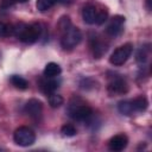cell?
<instances>
[{
    "label": "cell",
    "instance_id": "cell-23",
    "mask_svg": "<svg viewBox=\"0 0 152 152\" xmlns=\"http://www.w3.org/2000/svg\"><path fill=\"white\" fill-rule=\"evenodd\" d=\"M146 59H147V52H146L145 49L142 48V49H140L139 52L137 53V61L140 62V63H145Z\"/></svg>",
    "mask_w": 152,
    "mask_h": 152
},
{
    "label": "cell",
    "instance_id": "cell-18",
    "mask_svg": "<svg viewBox=\"0 0 152 152\" xmlns=\"http://www.w3.org/2000/svg\"><path fill=\"white\" fill-rule=\"evenodd\" d=\"M58 0H37L36 2V6H37V10L40 11V12H45L48 11L49 8H51Z\"/></svg>",
    "mask_w": 152,
    "mask_h": 152
},
{
    "label": "cell",
    "instance_id": "cell-19",
    "mask_svg": "<svg viewBox=\"0 0 152 152\" xmlns=\"http://www.w3.org/2000/svg\"><path fill=\"white\" fill-rule=\"evenodd\" d=\"M11 34H13V26L7 23L0 21V37H8Z\"/></svg>",
    "mask_w": 152,
    "mask_h": 152
},
{
    "label": "cell",
    "instance_id": "cell-22",
    "mask_svg": "<svg viewBox=\"0 0 152 152\" xmlns=\"http://www.w3.org/2000/svg\"><path fill=\"white\" fill-rule=\"evenodd\" d=\"M58 25H59V28H61V31H62V32L66 31V30L71 26L70 18H69V17H62V18H61V20H59V23H58Z\"/></svg>",
    "mask_w": 152,
    "mask_h": 152
},
{
    "label": "cell",
    "instance_id": "cell-4",
    "mask_svg": "<svg viewBox=\"0 0 152 152\" xmlns=\"http://www.w3.org/2000/svg\"><path fill=\"white\" fill-rule=\"evenodd\" d=\"M68 114L74 120L86 121L91 118L93 109L84 103H70L68 107Z\"/></svg>",
    "mask_w": 152,
    "mask_h": 152
},
{
    "label": "cell",
    "instance_id": "cell-8",
    "mask_svg": "<svg viewBox=\"0 0 152 152\" xmlns=\"http://www.w3.org/2000/svg\"><path fill=\"white\" fill-rule=\"evenodd\" d=\"M24 112L32 119H38L42 115L43 112V103L42 101L37 100V99H31L26 102L25 107H24Z\"/></svg>",
    "mask_w": 152,
    "mask_h": 152
},
{
    "label": "cell",
    "instance_id": "cell-24",
    "mask_svg": "<svg viewBox=\"0 0 152 152\" xmlns=\"http://www.w3.org/2000/svg\"><path fill=\"white\" fill-rule=\"evenodd\" d=\"M151 2H152V0H146V7H147L148 11L152 10V5H151Z\"/></svg>",
    "mask_w": 152,
    "mask_h": 152
},
{
    "label": "cell",
    "instance_id": "cell-17",
    "mask_svg": "<svg viewBox=\"0 0 152 152\" xmlns=\"http://www.w3.org/2000/svg\"><path fill=\"white\" fill-rule=\"evenodd\" d=\"M48 96H49V97H48L49 104H50L52 108H58V107H61V106L63 104V102H64L63 97H62L61 95H58V94L52 93V94H50V95H48Z\"/></svg>",
    "mask_w": 152,
    "mask_h": 152
},
{
    "label": "cell",
    "instance_id": "cell-15",
    "mask_svg": "<svg viewBox=\"0 0 152 152\" xmlns=\"http://www.w3.org/2000/svg\"><path fill=\"white\" fill-rule=\"evenodd\" d=\"M118 110H119L122 115H126V116L133 115L134 109H133V106H132L131 100H125V101L119 102V104H118Z\"/></svg>",
    "mask_w": 152,
    "mask_h": 152
},
{
    "label": "cell",
    "instance_id": "cell-5",
    "mask_svg": "<svg viewBox=\"0 0 152 152\" xmlns=\"http://www.w3.org/2000/svg\"><path fill=\"white\" fill-rule=\"evenodd\" d=\"M13 139L17 145L26 147V146H31L36 141V134L31 128L26 126H20L14 131Z\"/></svg>",
    "mask_w": 152,
    "mask_h": 152
},
{
    "label": "cell",
    "instance_id": "cell-21",
    "mask_svg": "<svg viewBox=\"0 0 152 152\" xmlns=\"http://www.w3.org/2000/svg\"><path fill=\"white\" fill-rule=\"evenodd\" d=\"M108 19V11L106 8H101L97 11V17H96V21L95 24L97 25H102L106 20Z\"/></svg>",
    "mask_w": 152,
    "mask_h": 152
},
{
    "label": "cell",
    "instance_id": "cell-9",
    "mask_svg": "<svg viewBox=\"0 0 152 152\" xmlns=\"http://www.w3.org/2000/svg\"><path fill=\"white\" fill-rule=\"evenodd\" d=\"M127 144H128V139L125 134H116L109 140L108 147L110 151L119 152V151H122L127 146Z\"/></svg>",
    "mask_w": 152,
    "mask_h": 152
},
{
    "label": "cell",
    "instance_id": "cell-11",
    "mask_svg": "<svg viewBox=\"0 0 152 152\" xmlns=\"http://www.w3.org/2000/svg\"><path fill=\"white\" fill-rule=\"evenodd\" d=\"M89 44H90V48H91V51L94 53V56L96 58H100L107 50L106 45L96 37V36H90V39H89Z\"/></svg>",
    "mask_w": 152,
    "mask_h": 152
},
{
    "label": "cell",
    "instance_id": "cell-16",
    "mask_svg": "<svg viewBox=\"0 0 152 152\" xmlns=\"http://www.w3.org/2000/svg\"><path fill=\"white\" fill-rule=\"evenodd\" d=\"M11 82H12V84H13L17 89L25 90V89L28 88V82H27L24 77H21V76H19V75H12V76H11Z\"/></svg>",
    "mask_w": 152,
    "mask_h": 152
},
{
    "label": "cell",
    "instance_id": "cell-25",
    "mask_svg": "<svg viewBox=\"0 0 152 152\" xmlns=\"http://www.w3.org/2000/svg\"><path fill=\"white\" fill-rule=\"evenodd\" d=\"M13 2H26L27 0H12Z\"/></svg>",
    "mask_w": 152,
    "mask_h": 152
},
{
    "label": "cell",
    "instance_id": "cell-13",
    "mask_svg": "<svg viewBox=\"0 0 152 152\" xmlns=\"http://www.w3.org/2000/svg\"><path fill=\"white\" fill-rule=\"evenodd\" d=\"M131 102H132L134 113L145 112L147 109V106H148V101H147V99L145 96H138V97L131 100Z\"/></svg>",
    "mask_w": 152,
    "mask_h": 152
},
{
    "label": "cell",
    "instance_id": "cell-6",
    "mask_svg": "<svg viewBox=\"0 0 152 152\" xmlns=\"http://www.w3.org/2000/svg\"><path fill=\"white\" fill-rule=\"evenodd\" d=\"M107 89H108V93L112 95H122V94L127 93L128 86H127V82L122 77L116 76L109 81Z\"/></svg>",
    "mask_w": 152,
    "mask_h": 152
},
{
    "label": "cell",
    "instance_id": "cell-12",
    "mask_svg": "<svg viewBox=\"0 0 152 152\" xmlns=\"http://www.w3.org/2000/svg\"><path fill=\"white\" fill-rule=\"evenodd\" d=\"M58 81L56 80H52L51 77H46L45 80H40L39 82V87H40V90L46 94V95H50L52 93H55V90L59 87L58 86Z\"/></svg>",
    "mask_w": 152,
    "mask_h": 152
},
{
    "label": "cell",
    "instance_id": "cell-14",
    "mask_svg": "<svg viewBox=\"0 0 152 152\" xmlns=\"http://www.w3.org/2000/svg\"><path fill=\"white\" fill-rule=\"evenodd\" d=\"M61 71H62V69H61V66H59L57 63L50 62V63H48V64L45 65V68H44V76H45V77H51V78H53V77L58 76V75L61 74Z\"/></svg>",
    "mask_w": 152,
    "mask_h": 152
},
{
    "label": "cell",
    "instance_id": "cell-3",
    "mask_svg": "<svg viewBox=\"0 0 152 152\" xmlns=\"http://www.w3.org/2000/svg\"><path fill=\"white\" fill-rule=\"evenodd\" d=\"M132 52H133V45L129 43L124 44L113 51V53L109 57V62H110V64H113L115 66H120L127 62V59L131 57Z\"/></svg>",
    "mask_w": 152,
    "mask_h": 152
},
{
    "label": "cell",
    "instance_id": "cell-7",
    "mask_svg": "<svg viewBox=\"0 0 152 152\" xmlns=\"http://www.w3.org/2000/svg\"><path fill=\"white\" fill-rule=\"evenodd\" d=\"M124 24H125V17H122V15H114L110 19V21H109V24H108V26L106 28L107 34H109L112 37L119 36L122 32V30H124Z\"/></svg>",
    "mask_w": 152,
    "mask_h": 152
},
{
    "label": "cell",
    "instance_id": "cell-1",
    "mask_svg": "<svg viewBox=\"0 0 152 152\" xmlns=\"http://www.w3.org/2000/svg\"><path fill=\"white\" fill-rule=\"evenodd\" d=\"M13 34L17 38H19L23 43L33 44L40 38L42 28L38 24L26 25V24L20 23L13 27Z\"/></svg>",
    "mask_w": 152,
    "mask_h": 152
},
{
    "label": "cell",
    "instance_id": "cell-10",
    "mask_svg": "<svg viewBox=\"0 0 152 152\" xmlns=\"http://www.w3.org/2000/svg\"><path fill=\"white\" fill-rule=\"evenodd\" d=\"M97 8L94 6V5H87L83 7L82 10V18H83V21L86 24H89V25H93L95 24L96 21V17H97Z\"/></svg>",
    "mask_w": 152,
    "mask_h": 152
},
{
    "label": "cell",
    "instance_id": "cell-20",
    "mask_svg": "<svg viewBox=\"0 0 152 152\" xmlns=\"http://www.w3.org/2000/svg\"><path fill=\"white\" fill-rule=\"evenodd\" d=\"M61 132H62V134H63L64 137H74V135L77 134L76 128H75L72 125H70V124H66V125L62 126Z\"/></svg>",
    "mask_w": 152,
    "mask_h": 152
},
{
    "label": "cell",
    "instance_id": "cell-2",
    "mask_svg": "<svg viewBox=\"0 0 152 152\" xmlns=\"http://www.w3.org/2000/svg\"><path fill=\"white\" fill-rule=\"evenodd\" d=\"M81 39H82V33H81L80 28L71 25L66 31L63 32L62 39H61V45L64 50H71L76 45L80 44Z\"/></svg>",
    "mask_w": 152,
    "mask_h": 152
}]
</instances>
